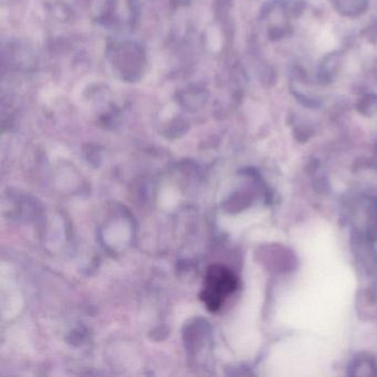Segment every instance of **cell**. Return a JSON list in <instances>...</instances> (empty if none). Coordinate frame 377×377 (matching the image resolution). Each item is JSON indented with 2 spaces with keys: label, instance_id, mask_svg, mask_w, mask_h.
I'll use <instances>...</instances> for the list:
<instances>
[{
  "label": "cell",
  "instance_id": "1",
  "mask_svg": "<svg viewBox=\"0 0 377 377\" xmlns=\"http://www.w3.org/2000/svg\"><path fill=\"white\" fill-rule=\"evenodd\" d=\"M238 279L229 268L222 265L210 266L203 280L201 299L210 312L222 308L225 300L236 291Z\"/></svg>",
  "mask_w": 377,
  "mask_h": 377
},
{
  "label": "cell",
  "instance_id": "2",
  "mask_svg": "<svg viewBox=\"0 0 377 377\" xmlns=\"http://www.w3.org/2000/svg\"><path fill=\"white\" fill-rule=\"evenodd\" d=\"M101 9L98 11V18L105 24L112 22L115 26L118 24H131L134 18V0H102Z\"/></svg>",
  "mask_w": 377,
  "mask_h": 377
},
{
  "label": "cell",
  "instance_id": "3",
  "mask_svg": "<svg viewBox=\"0 0 377 377\" xmlns=\"http://www.w3.org/2000/svg\"><path fill=\"white\" fill-rule=\"evenodd\" d=\"M335 3L348 16H357L367 8V0H335Z\"/></svg>",
  "mask_w": 377,
  "mask_h": 377
}]
</instances>
